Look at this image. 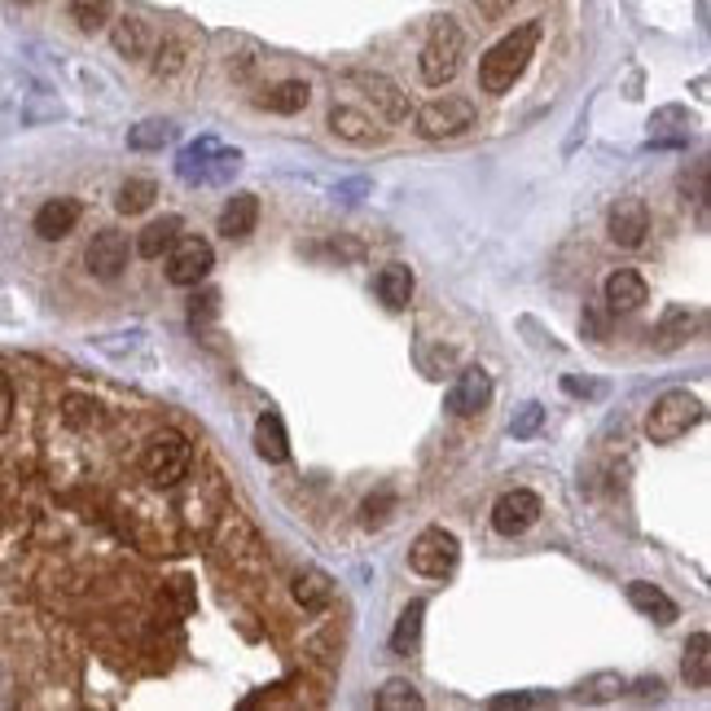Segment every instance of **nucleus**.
<instances>
[{"instance_id": "obj_25", "label": "nucleus", "mask_w": 711, "mask_h": 711, "mask_svg": "<svg viewBox=\"0 0 711 711\" xmlns=\"http://www.w3.org/2000/svg\"><path fill=\"white\" fill-rule=\"evenodd\" d=\"M176 233H180V220H176V215H163V220L145 224L141 237H137V255H141V259H163V255L172 250Z\"/></svg>"}, {"instance_id": "obj_1", "label": "nucleus", "mask_w": 711, "mask_h": 711, "mask_svg": "<svg viewBox=\"0 0 711 711\" xmlns=\"http://www.w3.org/2000/svg\"><path fill=\"white\" fill-rule=\"evenodd\" d=\"M536 45H540V23H523V27H514L510 36H501V40L483 54V62H479V89H483V93H497V97L510 93L514 80L527 71Z\"/></svg>"}, {"instance_id": "obj_38", "label": "nucleus", "mask_w": 711, "mask_h": 711, "mask_svg": "<svg viewBox=\"0 0 711 711\" xmlns=\"http://www.w3.org/2000/svg\"><path fill=\"white\" fill-rule=\"evenodd\" d=\"M475 5L483 10V19H505L514 10V0H475Z\"/></svg>"}, {"instance_id": "obj_36", "label": "nucleus", "mask_w": 711, "mask_h": 711, "mask_svg": "<svg viewBox=\"0 0 711 711\" xmlns=\"http://www.w3.org/2000/svg\"><path fill=\"white\" fill-rule=\"evenodd\" d=\"M392 510H396V497H392V492H378V497H370V501L361 505V514H365L370 527H374V523H387Z\"/></svg>"}, {"instance_id": "obj_7", "label": "nucleus", "mask_w": 711, "mask_h": 711, "mask_svg": "<svg viewBox=\"0 0 711 711\" xmlns=\"http://www.w3.org/2000/svg\"><path fill=\"white\" fill-rule=\"evenodd\" d=\"M215 268V250L202 237H176L167 250V281L172 285H198Z\"/></svg>"}, {"instance_id": "obj_29", "label": "nucleus", "mask_w": 711, "mask_h": 711, "mask_svg": "<svg viewBox=\"0 0 711 711\" xmlns=\"http://www.w3.org/2000/svg\"><path fill=\"white\" fill-rule=\"evenodd\" d=\"M422 615H427V602H409V606H405V615L396 619V632H392V650H396V654H409V650L418 645V637H422Z\"/></svg>"}, {"instance_id": "obj_24", "label": "nucleus", "mask_w": 711, "mask_h": 711, "mask_svg": "<svg viewBox=\"0 0 711 711\" xmlns=\"http://www.w3.org/2000/svg\"><path fill=\"white\" fill-rule=\"evenodd\" d=\"M680 672L693 689H707L711 685V637L707 632H693L685 641V658H680Z\"/></svg>"}, {"instance_id": "obj_40", "label": "nucleus", "mask_w": 711, "mask_h": 711, "mask_svg": "<svg viewBox=\"0 0 711 711\" xmlns=\"http://www.w3.org/2000/svg\"><path fill=\"white\" fill-rule=\"evenodd\" d=\"M637 693H641V698H663V680H658V676H654V680L645 676V680H637Z\"/></svg>"}, {"instance_id": "obj_10", "label": "nucleus", "mask_w": 711, "mask_h": 711, "mask_svg": "<svg viewBox=\"0 0 711 711\" xmlns=\"http://www.w3.org/2000/svg\"><path fill=\"white\" fill-rule=\"evenodd\" d=\"M84 264H89V272H93L97 281H115V277L128 268V237L115 233V229H102V233L89 242Z\"/></svg>"}, {"instance_id": "obj_39", "label": "nucleus", "mask_w": 711, "mask_h": 711, "mask_svg": "<svg viewBox=\"0 0 711 711\" xmlns=\"http://www.w3.org/2000/svg\"><path fill=\"white\" fill-rule=\"evenodd\" d=\"M562 392H567V396H597L602 387H597V383H580V378H562Z\"/></svg>"}, {"instance_id": "obj_15", "label": "nucleus", "mask_w": 711, "mask_h": 711, "mask_svg": "<svg viewBox=\"0 0 711 711\" xmlns=\"http://www.w3.org/2000/svg\"><path fill=\"white\" fill-rule=\"evenodd\" d=\"M329 132L351 141V145H378L383 141V128L365 110H356V106H334L329 110Z\"/></svg>"}, {"instance_id": "obj_11", "label": "nucleus", "mask_w": 711, "mask_h": 711, "mask_svg": "<svg viewBox=\"0 0 711 711\" xmlns=\"http://www.w3.org/2000/svg\"><path fill=\"white\" fill-rule=\"evenodd\" d=\"M488 400H492V378H488V370H466L453 387H448V413L453 418H475V413H483L488 409Z\"/></svg>"}, {"instance_id": "obj_41", "label": "nucleus", "mask_w": 711, "mask_h": 711, "mask_svg": "<svg viewBox=\"0 0 711 711\" xmlns=\"http://www.w3.org/2000/svg\"><path fill=\"white\" fill-rule=\"evenodd\" d=\"M19 5H32V0H19Z\"/></svg>"}, {"instance_id": "obj_21", "label": "nucleus", "mask_w": 711, "mask_h": 711, "mask_svg": "<svg viewBox=\"0 0 711 711\" xmlns=\"http://www.w3.org/2000/svg\"><path fill=\"white\" fill-rule=\"evenodd\" d=\"M294 602H299L303 610L320 615V610L334 602V584H329V575H325V571H316V567L299 571V575H294Z\"/></svg>"}, {"instance_id": "obj_9", "label": "nucleus", "mask_w": 711, "mask_h": 711, "mask_svg": "<svg viewBox=\"0 0 711 711\" xmlns=\"http://www.w3.org/2000/svg\"><path fill=\"white\" fill-rule=\"evenodd\" d=\"M606 229H610V242H615V246L637 250V246L645 242V233H650V211H645V202H641V198H619V202L610 207Z\"/></svg>"}, {"instance_id": "obj_6", "label": "nucleus", "mask_w": 711, "mask_h": 711, "mask_svg": "<svg viewBox=\"0 0 711 711\" xmlns=\"http://www.w3.org/2000/svg\"><path fill=\"white\" fill-rule=\"evenodd\" d=\"M457 558H462V545H457V536H453L448 527H427V532L413 540V549H409V567H413L418 575H427V580L453 575V571H457Z\"/></svg>"}, {"instance_id": "obj_32", "label": "nucleus", "mask_w": 711, "mask_h": 711, "mask_svg": "<svg viewBox=\"0 0 711 711\" xmlns=\"http://www.w3.org/2000/svg\"><path fill=\"white\" fill-rule=\"evenodd\" d=\"M172 137H176V128L167 119H145L128 132V145L132 150H163V145H172Z\"/></svg>"}, {"instance_id": "obj_8", "label": "nucleus", "mask_w": 711, "mask_h": 711, "mask_svg": "<svg viewBox=\"0 0 711 711\" xmlns=\"http://www.w3.org/2000/svg\"><path fill=\"white\" fill-rule=\"evenodd\" d=\"M536 518H540V497L527 492V488H514L492 505V527L501 536H523V532L536 527Z\"/></svg>"}, {"instance_id": "obj_30", "label": "nucleus", "mask_w": 711, "mask_h": 711, "mask_svg": "<svg viewBox=\"0 0 711 711\" xmlns=\"http://www.w3.org/2000/svg\"><path fill=\"white\" fill-rule=\"evenodd\" d=\"M383 711H418L422 707V693H418V685L413 680H405V676H396V680H387L383 689H378V698H374Z\"/></svg>"}, {"instance_id": "obj_14", "label": "nucleus", "mask_w": 711, "mask_h": 711, "mask_svg": "<svg viewBox=\"0 0 711 711\" xmlns=\"http://www.w3.org/2000/svg\"><path fill=\"white\" fill-rule=\"evenodd\" d=\"M602 299H606L615 312H637V307L650 299V285H645L641 272H632V268H615V272L602 281Z\"/></svg>"}, {"instance_id": "obj_37", "label": "nucleus", "mask_w": 711, "mask_h": 711, "mask_svg": "<svg viewBox=\"0 0 711 711\" xmlns=\"http://www.w3.org/2000/svg\"><path fill=\"white\" fill-rule=\"evenodd\" d=\"M10 422H14V383L0 370V431H10Z\"/></svg>"}, {"instance_id": "obj_2", "label": "nucleus", "mask_w": 711, "mask_h": 711, "mask_svg": "<svg viewBox=\"0 0 711 711\" xmlns=\"http://www.w3.org/2000/svg\"><path fill=\"white\" fill-rule=\"evenodd\" d=\"M462 54H466V36L453 19H435L431 23V36L422 45V58H418V71H422V84L431 89H444L457 71H462Z\"/></svg>"}, {"instance_id": "obj_20", "label": "nucleus", "mask_w": 711, "mask_h": 711, "mask_svg": "<svg viewBox=\"0 0 711 711\" xmlns=\"http://www.w3.org/2000/svg\"><path fill=\"white\" fill-rule=\"evenodd\" d=\"M255 453H259L268 466H281V462L290 457V440H285V427H281L277 413H264V418L255 422Z\"/></svg>"}, {"instance_id": "obj_4", "label": "nucleus", "mask_w": 711, "mask_h": 711, "mask_svg": "<svg viewBox=\"0 0 711 711\" xmlns=\"http://www.w3.org/2000/svg\"><path fill=\"white\" fill-rule=\"evenodd\" d=\"M702 418H707V409H702L698 396H689V392H667V396L654 400V409H650V418H645V435H650V444H676V440L689 435Z\"/></svg>"}, {"instance_id": "obj_22", "label": "nucleus", "mask_w": 711, "mask_h": 711, "mask_svg": "<svg viewBox=\"0 0 711 711\" xmlns=\"http://www.w3.org/2000/svg\"><path fill=\"white\" fill-rule=\"evenodd\" d=\"M307 102H312L307 80H281L277 89H268V93L259 97V110H272V115H299Z\"/></svg>"}, {"instance_id": "obj_26", "label": "nucleus", "mask_w": 711, "mask_h": 711, "mask_svg": "<svg viewBox=\"0 0 711 711\" xmlns=\"http://www.w3.org/2000/svg\"><path fill=\"white\" fill-rule=\"evenodd\" d=\"M154 198H159V185H154L150 176H132V180H124V185H119L115 207H119L124 215H141V211H150V207H154Z\"/></svg>"}, {"instance_id": "obj_28", "label": "nucleus", "mask_w": 711, "mask_h": 711, "mask_svg": "<svg viewBox=\"0 0 711 711\" xmlns=\"http://www.w3.org/2000/svg\"><path fill=\"white\" fill-rule=\"evenodd\" d=\"M67 10H71V23L80 32H102L115 14V0H67Z\"/></svg>"}, {"instance_id": "obj_5", "label": "nucleus", "mask_w": 711, "mask_h": 711, "mask_svg": "<svg viewBox=\"0 0 711 711\" xmlns=\"http://www.w3.org/2000/svg\"><path fill=\"white\" fill-rule=\"evenodd\" d=\"M475 124H479V106L470 97H435L418 110V137H427V141L466 137Z\"/></svg>"}, {"instance_id": "obj_23", "label": "nucleus", "mask_w": 711, "mask_h": 711, "mask_svg": "<svg viewBox=\"0 0 711 711\" xmlns=\"http://www.w3.org/2000/svg\"><path fill=\"white\" fill-rule=\"evenodd\" d=\"M378 299L392 312H405L409 307V299H413V272H409V264H387L378 272Z\"/></svg>"}, {"instance_id": "obj_33", "label": "nucleus", "mask_w": 711, "mask_h": 711, "mask_svg": "<svg viewBox=\"0 0 711 711\" xmlns=\"http://www.w3.org/2000/svg\"><path fill=\"white\" fill-rule=\"evenodd\" d=\"M619 693H623L619 672H597V676H588L584 689H580V698H588V702H606V698H619Z\"/></svg>"}, {"instance_id": "obj_17", "label": "nucleus", "mask_w": 711, "mask_h": 711, "mask_svg": "<svg viewBox=\"0 0 711 711\" xmlns=\"http://www.w3.org/2000/svg\"><path fill=\"white\" fill-rule=\"evenodd\" d=\"M75 224H80V202H75V198H49V202L36 211V220H32V229H36L45 242H62Z\"/></svg>"}, {"instance_id": "obj_12", "label": "nucleus", "mask_w": 711, "mask_h": 711, "mask_svg": "<svg viewBox=\"0 0 711 711\" xmlns=\"http://www.w3.org/2000/svg\"><path fill=\"white\" fill-rule=\"evenodd\" d=\"M154 27L141 19V14H124V19H115V27H110V45H115V54L119 58H128V62H141V58H150L154 54Z\"/></svg>"}, {"instance_id": "obj_34", "label": "nucleus", "mask_w": 711, "mask_h": 711, "mask_svg": "<svg viewBox=\"0 0 711 711\" xmlns=\"http://www.w3.org/2000/svg\"><path fill=\"white\" fill-rule=\"evenodd\" d=\"M540 427H545V409H540L536 400H532V405H523V409L510 418V435H514V440H532Z\"/></svg>"}, {"instance_id": "obj_18", "label": "nucleus", "mask_w": 711, "mask_h": 711, "mask_svg": "<svg viewBox=\"0 0 711 711\" xmlns=\"http://www.w3.org/2000/svg\"><path fill=\"white\" fill-rule=\"evenodd\" d=\"M255 224H259V198L255 194H233L224 202V211H220V233L229 242H246L255 233Z\"/></svg>"}, {"instance_id": "obj_31", "label": "nucleus", "mask_w": 711, "mask_h": 711, "mask_svg": "<svg viewBox=\"0 0 711 711\" xmlns=\"http://www.w3.org/2000/svg\"><path fill=\"white\" fill-rule=\"evenodd\" d=\"M220 154V141H211V137H202V141H194L185 154H180V163H176V172H180V180H202L207 176V163Z\"/></svg>"}, {"instance_id": "obj_13", "label": "nucleus", "mask_w": 711, "mask_h": 711, "mask_svg": "<svg viewBox=\"0 0 711 711\" xmlns=\"http://www.w3.org/2000/svg\"><path fill=\"white\" fill-rule=\"evenodd\" d=\"M356 84L365 89V97L374 102V110L387 119V124H405L409 119V97L387 80V75H378V71H365V75H356Z\"/></svg>"}, {"instance_id": "obj_35", "label": "nucleus", "mask_w": 711, "mask_h": 711, "mask_svg": "<svg viewBox=\"0 0 711 711\" xmlns=\"http://www.w3.org/2000/svg\"><path fill=\"white\" fill-rule=\"evenodd\" d=\"M488 707H497V711H505V707H553V693L549 689H523V693H497Z\"/></svg>"}, {"instance_id": "obj_27", "label": "nucleus", "mask_w": 711, "mask_h": 711, "mask_svg": "<svg viewBox=\"0 0 711 711\" xmlns=\"http://www.w3.org/2000/svg\"><path fill=\"white\" fill-rule=\"evenodd\" d=\"M693 325H698V320H693L689 307H667V312H663V325H658V351H672V347L689 342Z\"/></svg>"}, {"instance_id": "obj_3", "label": "nucleus", "mask_w": 711, "mask_h": 711, "mask_svg": "<svg viewBox=\"0 0 711 711\" xmlns=\"http://www.w3.org/2000/svg\"><path fill=\"white\" fill-rule=\"evenodd\" d=\"M189 466H194V448H189V440L180 431H154L145 440V448H141V470L159 488L180 483L189 475Z\"/></svg>"}, {"instance_id": "obj_19", "label": "nucleus", "mask_w": 711, "mask_h": 711, "mask_svg": "<svg viewBox=\"0 0 711 711\" xmlns=\"http://www.w3.org/2000/svg\"><path fill=\"white\" fill-rule=\"evenodd\" d=\"M628 602H632L641 615H650L654 623H672V619L680 615L676 602H672L658 584H645V580H632V584H628Z\"/></svg>"}, {"instance_id": "obj_16", "label": "nucleus", "mask_w": 711, "mask_h": 711, "mask_svg": "<svg viewBox=\"0 0 711 711\" xmlns=\"http://www.w3.org/2000/svg\"><path fill=\"white\" fill-rule=\"evenodd\" d=\"M150 58H154V80L176 84L194 67V45L185 36H163V40H154V54Z\"/></svg>"}]
</instances>
